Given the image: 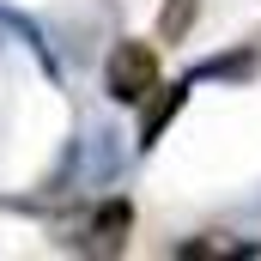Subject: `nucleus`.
Returning a JSON list of instances; mask_svg holds the SVG:
<instances>
[{"mask_svg": "<svg viewBox=\"0 0 261 261\" xmlns=\"http://www.w3.org/2000/svg\"><path fill=\"white\" fill-rule=\"evenodd\" d=\"M103 85H110L116 103H146V97L158 91V55H152L140 37H122V43L110 49V61H103Z\"/></svg>", "mask_w": 261, "mask_h": 261, "instance_id": "f257e3e1", "label": "nucleus"}, {"mask_svg": "<svg viewBox=\"0 0 261 261\" xmlns=\"http://www.w3.org/2000/svg\"><path fill=\"white\" fill-rule=\"evenodd\" d=\"M189 91H195V73L176 79V85H164V91H152V103H146V116H140V146H158V134L176 122V110L189 103Z\"/></svg>", "mask_w": 261, "mask_h": 261, "instance_id": "f03ea898", "label": "nucleus"}, {"mask_svg": "<svg viewBox=\"0 0 261 261\" xmlns=\"http://www.w3.org/2000/svg\"><path fill=\"white\" fill-rule=\"evenodd\" d=\"M200 18V0H164V12H158V37L164 43H182L189 31H195Z\"/></svg>", "mask_w": 261, "mask_h": 261, "instance_id": "7ed1b4c3", "label": "nucleus"}, {"mask_svg": "<svg viewBox=\"0 0 261 261\" xmlns=\"http://www.w3.org/2000/svg\"><path fill=\"white\" fill-rule=\"evenodd\" d=\"M128 200H110V206H103V213H97V219H91V231H97V237H110V243H116V237H122V231H128Z\"/></svg>", "mask_w": 261, "mask_h": 261, "instance_id": "20e7f679", "label": "nucleus"}]
</instances>
